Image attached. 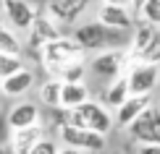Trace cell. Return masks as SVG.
I'll list each match as a JSON object with an SVG mask.
<instances>
[{"mask_svg": "<svg viewBox=\"0 0 160 154\" xmlns=\"http://www.w3.org/2000/svg\"><path fill=\"white\" fill-rule=\"evenodd\" d=\"M21 68H24V60L18 55H3V52H0V81H5L8 76L18 73Z\"/></svg>", "mask_w": 160, "mask_h": 154, "instance_id": "obj_22", "label": "cell"}, {"mask_svg": "<svg viewBox=\"0 0 160 154\" xmlns=\"http://www.w3.org/2000/svg\"><path fill=\"white\" fill-rule=\"evenodd\" d=\"M58 154H82V152H76V149H68V146H63V149L58 152Z\"/></svg>", "mask_w": 160, "mask_h": 154, "instance_id": "obj_27", "label": "cell"}, {"mask_svg": "<svg viewBox=\"0 0 160 154\" xmlns=\"http://www.w3.org/2000/svg\"><path fill=\"white\" fill-rule=\"evenodd\" d=\"M26 37H29V39H26L29 50L39 55L50 42H55V39L61 37V31H58V26H55V21H52L50 16H37L34 24H32L29 31H26Z\"/></svg>", "mask_w": 160, "mask_h": 154, "instance_id": "obj_7", "label": "cell"}, {"mask_svg": "<svg viewBox=\"0 0 160 154\" xmlns=\"http://www.w3.org/2000/svg\"><path fill=\"white\" fill-rule=\"evenodd\" d=\"M144 3H147V0H131V13H134V18L139 16V13H142V8H144Z\"/></svg>", "mask_w": 160, "mask_h": 154, "instance_id": "obj_25", "label": "cell"}, {"mask_svg": "<svg viewBox=\"0 0 160 154\" xmlns=\"http://www.w3.org/2000/svg\"><path fill=\"white\" fill-rule=\"evenodd\" d=\"M158 110H160V105H158Z\"/></svg>", "mask_w": 160, "mask_h": 154, "instance_id": "obj_30", "label": "cell"}, {"mask_svg": "<svg viewBox=\"0 0 160 154\" xmlns=\"http://www.w3.org/2000/svg\"><path fill=\"white\" fill-rule=\"evenodd\" d=\"M139 154H160V144H144V146H139Z\"/></svg>", "mask_w": 160, "mask_h": 154, "instance_id": "obj_24", "label": "cell"}, {"mask_svg": "<svg viewBox=\"0 0 160 154\" xmlns=\"http://www.w3.org/2000/svg\"><path fill=\"white\" fill-rule=\"evenodd\" d=\"M8 125H11V131H24V128L42 125L39 123V107L34 102H18L8 112Z\"/></svg>", "mask_w": 160, "mask_h": 154, "instance_id": "obj_12", "label": "cell"}, {"mask_svg": "<svg viewBox=\"0 0 160 154\" xmlns=\"http://www.w3.org/2000/svg\"><path fill=\"white\" fill-rule=\"evenodd\" d=\"M39 60H42L45 71L52 78H58V73L63 68H68L74 63H84V50L74 42V37H58L55 42H50L39 52Z\"/></svg>", "mask_w": 160, "mask_h": 154, "instance_id": "obj_1", "label": "cell"}, {"mask_svg": "<svg viewBox=\"0 0 160 154\" xmlns=\"http://www.w3.org/2000/svg\"><path fill=\"white\" fill-rule=\"evenodd\" d=\"M126 99H129V84H126V76H118L116 81H110L102 91V107L110 105V107H121Z\"/></svg>", "mask_w": 160, "mask_h": 154, "instance_id": "obj_17", "label": "cell"}, {"mask_svg": "<svg viewBox=\"0 0 160 154\" xmlns=\"http://www.w3.org/2000/svg\"><path fill=\"white\" fill-rule=\"evenodd\" d=\"M147 107H152V99L150 97H129L126 102L116 110V118H113V125H118V128H129L134 120L142 115Z\"/></svg>", "mask_w": 160, "mask_h": 154, "instance_id": "obj_13", "label": "cell"}, {"mask_svg": "<svg viewBox=\"0 0 160 154\" xmlns=\"http://www.w3.org/2000/svg\"><path fill=\"white\" fill-rule=\"evenodd\" d=\"M137 63H142V65H160V31L155 34V39H152L147 47L137 55Z\"/></svg>", "mask_w": 160, "mask_h": 154, "instance_id": "obj_21", "label": "cell"}, {"mask_svg": "<svg viewBox=\"0 0 160 154\" xmlns=\"http://www.w3.org/2000/svg\"><path fill=\"white\" fill-rule=\"evenodd\" d=\"M160 29H155V26H150V24H139L137 29H134V34H131V55H139V52H142L144 47H147V44L152 42V39H155V34H158Z\"/></svg>", "mask_w": 160, "mask_h": 154, "instance_id": "obj_18", "label": "cell"}, {"mask_svg": "<svg viewBox=\"0 0 160 154\" xmlns=\"http://www.w3.org/2000/svg\"><path fill=\"white\" fill-rule=\"evenodd\" d=\"M34 86V73H32L29 68H21L18 73H13V76H8L5 81H0V94L5 97H21L26 94V91Z\"/></svg>", "mask_w": 160, "mask_h": 154, "instance_id": "obj_15", "label": "cell"}, {"mask_svg": "<svg viewBox=\"0 0 160 154\" xmlns=\"http://www.w3.org/2000/svg\"><path fill=\"white\" fill-rule=\"evenodd\" d=\"M97 21L113 31H129L134 26V13L129 8H121V5H100Z\"/></svg>", "mask_w": 160, "mask_h": 154, "instance_id": "obj_11", "label": "cell"}, {"mask_svg": "<svg viewBox=\"0 0 160 154\" xmlns=\"http://www.w3.org/2000/svg\"><path fill=\"white\" fill-rule=\"evenodd\" d=\"M126 131H129V136L134 138L139 146H144V144H160V110H158V105L147 107V110H144Z\"/></svg>", "mask_w": 160, "mask_h": 154, "instance_id": "obj_4", "label": "cell"}, {"mask_svg": "<svg viewBox=\"0 0 160 154\" xmlns=\"http://www.w3.org/2000/svg\"><path fill=\"white\" fill-rule=\"evenodd\" d=\"M0 26H5V16H3V11H0Z\"/></svg>", "mask_w": 160, "mask_h": 154, "instance_id": "obj_28", "label": "cell"}, {"mask_svg": "<svg viewBox=\"0 0 160 154\" xmlns=\"http://www.w3.org/2000/svg\"><path fill=\"white\" fill-rule=\"evenodd\" d=\"M0 52H3V55H18L21 58V42H18V37L13 34L11 29H5V26H0Z\"/></svg>", "mask_w": 160, "mask_h": 154, "instance_id": "obj_20", "label": "cell"}, {"mask_svg": "<svg viewBox=\"0 0 160 154\" xmlns=\"http://www.w3.org/2000/svg\"><path fill=\"white\" fill-rule=\"evenodd\" d=\"M58 138L63 141V146L76 152H102L105 149V136L92 133L87 128H74V125H61L58 128Z\"/></svg>", "mask_w": 160, "mask_h": 154, "instance_id": "obj_5", "label": "cell"}, {"mask_svg": "<svg viewBox=\"0 0 160 154\" xmlns=\"http://www.w3.org/2000/svg\"><path fill=\"white\" fill-rule=\"evenodd\" d=\"M0 154H8V149H5V146H3V144H0Z\"/></svg>", "mask_w": 160, "mask_h": 154, "instance_id": "obj_29", "label": "cell"}, {"mask_svg": "<svg viewBox=\"0 0 160 154\" xmlns=\"http://www.w3.org/2000/svg\"><path fill=\"white\" fill-rule=\"evenodd\" d=\"M48 16L61 24H74L82 13L89 8V0H45Z\"/></svg>", "mask_w": 160, "mask_h": 154, "instance_id": "obj_10", "label": "cell"}, {"mask_svg": "<svg viewBox=\"0 0 160 154\" xmlns=\"http://www.w3.org/2000/svg\"><path fill=\"white\" fill-rule=\"evenodd\" d=\"M131 0H102V5H121V8H129Z\"/></svg>", "mask_w": 160, "mask_h": 154, "instance_id": "obj_26", "label": "cell"}, {"mask_svg": "<svg viewBox=\"0 0 160 154\" xmlns=\"http://www.w3.org/2000/svg\"><path fill=\"white\" fill-rule=\"evenodd\" d=\"M160 68L158 65H142L134 63L131 71L126 73V84H129V97H150L152 89L158 86Z\"/></svg>", "mask_w": 160, "mask_h": 154, "instance_id": "obj_6", "label": "cell"}, {"mask_svg": "<svg viewBox=\"0 0 160 154\" xmlns=\"http://www.w3.org/2000/svg\"><path fill=\"white\" fill-rule=\"evenodd\" d=\"M66 125H74V128H87L92 133L100 136H108L113 128V118L100 102H84L76 110H66Z\"/></svg>", "mask_w": 160, "mask_h": 154, "instance_id": "obj_2", "label": "cell"}, {"mask_svg": "<svg viewBox=\"0 0 160 154\" xmlns=\"http://www.w3.org/2000/svg\"><path fill=\"white\" fill-rule=\"evenodd\" d=\"M121 68H123V52L121 50H105V52H100V55L89 63L92 76L102 78V81H108V84L116 81L118 76H123Z\"/></svg>", "mask_w": 160, "mask_h": 154, "instance_id": "obj_8", "label": "cell"}, {"mask_svg": "<svg viewBox=\"0 0 160 154\" xmlns=\"http://www.w3.org/2000/svg\"><path fill=\"white\" fill-rule=\"evenodd\" d=\"M84 102H89V89L87 84H63L61 86V110H76Z\"/></svg>", "mask_w": 160, "mask_h": 154, "instance_id": "obj_16", "label": "cell"}, {"mask_svg": "<svg viewBox=\"0 0 160 154\" xmlns=\"http://www.w3.org/2000/svg\"><path fill=\"white\" fill-rule=\"evenodd\" d=\"M58 152H61V146L52 141V138L45 136L42 141H37V144H34V149H32L29 154H58Z\"/></svg>", "mask_w": 160, "mask_h": 154, "instance_id": "obj_23", "label": "cell"}, {"mask_svg": "<svg viewBox=\"0 0 160 154\" xmlns=\"http://www.w3.org/2000/svg\"><path fill=\"white\" fill-rule=\"evenodd\" d=\"M74 42L82 47L84 52L89 50H113V44L118 42V37H121V31H113L108 26H102L100 21H89V24H82L74 29Z\"/></svg>", "mask_w": 160, "mask_h": 154, "instance_id": "obj_3", "label": "cell"}, {"mask_svg": "<svg viewBox=\"0 0 160 154\" xmlns=\"http://www.w3.org/2000/svg\"><path fill=\"white\" fill-rule=\"evenodd\" d=\"M61 86H63V81H58V78H48V81L39 86L42 105H48L50 110H58L61 107Z\"/></svg>", "mask_w": 160, "mask_h": 154, "instance_id": "obj_19", "label": "cell"}, {"mask_svg": "<svg viewBox=\"0 0 160 154\" xmlns=\"http://www.w3.org/2000/svg\"><path fill=\"white\" fill-rule=\"evenodd\" d=\"M3 3V16L13 29L18 31H29V26L34 24L37 18V11L32 8V3L26 0H0Z\"/></svg>", "mask_w": 160, "mask_h": 154, "instance_id": "obj_9", "label": "cell"}, {"mask_svg": "<svg viewBox=\"0 0 160 154\" xmlns=\"http://www.w3.org/2000/svg\"><path fill=\"white\" fill-rule=\"evenodd\" d=\"M45 138V128L34 125V128H24V131H13L11 133V152L13 154H29L34 149L37 141Z\"/></svg>", "mask_w": 160, "mask_h": 154, "instance_id": "obj_14", "label": "cell"}]
</instances>
